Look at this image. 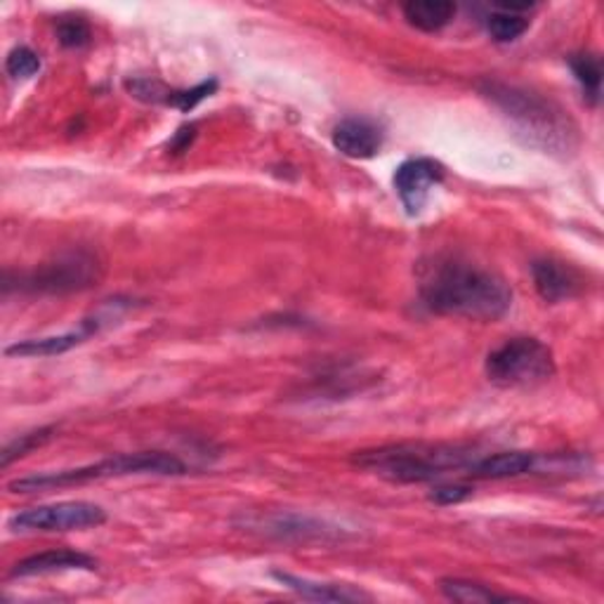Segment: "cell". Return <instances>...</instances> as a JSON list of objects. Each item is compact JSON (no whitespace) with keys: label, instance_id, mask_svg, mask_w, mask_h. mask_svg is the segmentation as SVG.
I'll list each match as a JSON object with an SVG mask.
<instances>
[{"label":"cell","instance_id":"ffe728a7","mask_svg":"<svg viewBox=\"0 0 604 604\" xmlns=\"http://www.w3.org/2000/svg\"><path fill=\"white\" fill-rule=\"evenodd\" d=\"M52 433H55L52 427H40V430H34V433L22 435L20 439H14L10 447L3 451V456H0V466L8 468L12 460L26 456L28 451L36 449V447H43V444H46L52 437Z\"/></svg>","mask_w":604,"mask_h":604},{"label":"cell","instance_id":"8fae6325","mask_svg":"<svg viewBox=\"0 0 604 604\" xmlns=\"http://www.w3.org/2000/svg\"><path fill=\"white\" fill-rule=\"evenodd\" d=\"M97 328H99L97 319H85V322L78 324V328L67 330V334H60V336L14 342V345H10V348H5V354L8 357H55V354H64L71 348H76V345L88 340L90 336H95Z\"/></svg>","mask_w":604,"mask_h":604},{"label":"cell","instance_id":"7402d4cb","mask_svg":"<svg viewBox=\"0 0 604 604\" xmlns=\"http://www.w3.org/2000/svg\"><path fill=\"white\" fill-rule=\"evenodd\" d=\"M5 71L12 78H28L40 71V57L32 48H14L8 55Z\"/></svg>","mask_w":604,"mask_h":604},{"label":"cell","instance_id":"6da1fadb","mask_svg":"<svg viewBox=\"0 0 604 604\" xmlns=\"http://www.w3.org/2000/svg\"><path fill=\"white\" fill-rule=\"evenodd\" d=\"M423 305L442 316L472 322H496L512 305L508 281L494 269L474 265L466 257H435L421 277Z\"/></svg>","mask_w":604,"mask_h":604},{"label":"cell","instance_id":"277c9868","mask_svg":"<svg viewBox=\"0 0 604 604\" xmlns=\"http://www.w3.org/2000/svg\"><path fill=\"white\" fill-rule=\"evenodd\" d=\"M186 466L178 456L166 451H137V454H121L99 463L60 470V472H43L32 474V478H22L8 484V492L12 494H32L46 492V488H62V486H78L99 480L111 478H128V474H184Z\"/></svg>","mask_w":604,"mask_h":604},{"label":"cell","instance_id":"7a4b0ae2","mask_svg":"<svg viewBox=\"0 0 604 604\" xmlns=\"http://www.w3.org/2000/svg\"><path fill=\"white\" fill-rule=\"evenodd\" d=\"M480 90L515 123L517 135H522L529 147L559 156H567L577 149V123L571 121L563 107H557L551 99L498 81L482 83Z\"/></svg>","mask_w":604,"mask_h":604},{"label":"cell","instance_id":"e0dca14e","mask_svg":"<svg viewBox=\"0 0 604 604\" xmlns=\"http://www.w3.org/2000/svg\"><path fill=\"white\" fill-rule=\"evenodd\" d=\"M569 67L573 76L583 85V93L597 102L600 85H602V64L595 55H571Z\"/></svg>","mask_w":604,"mask_h":604},{"label":"cell","instance_id":"603a6c76","mask_svg":"<svg viewBox=\"0 0 604 604\" xmlns=\"http://www.w3.org/2000/svg\"><path fill=\"white\" fill-rule=\"evenodd\" d=\"M57 38L64 48H83L90 43V26L81 17H64L57 24Z\"/></svg>","mask_w":604,"mask_h":604},{"label":"cell","instance_id":"d4e9b609","mask_svg":"<svg viewBox=\"0 0 604 604\" xmlns=\"http://www.w3.org/2000/svg\"><path fill=\"white\" fill-rule=\"evenodd\" d=\"M194 133H196V128H194V125H184L182 131L178 133L176 142H172V149H176V152H184L186 147H190V142L194 140Z\"/></svg>","mask_w":604,"mask_h":604},{"label":"cell","instance_id":"ba28073f","mask_svg":"<svg viewBox=\"0 0 604 604\" xmlns=\"http://www.w3.org/2000/svg\"><path fill=\"white\" fill-rule=\"evenodd\" d=\"M444 180V166L435 158H409L395 172V190L409 215H419L433 186Z\"/></svg>","mask_w":604,"mask_h":604},{"label":"cell","instance_id":"7c38bea8","mask_svg":"<svg viewBox=\"0 0 604 604\" xmlns=\"http://www.w3.org/2000/svg\"><path fill=\"white\" fill-rule=\"evenodd\" d=\"M97 559L76 553V551H46L22 559L12 567L10 577L12 579H24V577H38V573H55V571H69V569H95Z\"/></svg>","mask_w":604,"mask_h":604},{"label":"cell","instance_id":"5bb4252c","mask_svg":"<svg viewBox=\"0 0 604 604\" xmlns=\"http://www.w3.org/2000/svg\"><path fill=\"white\" fill-rule=\"evenodd\" d=\"M275 579L283 583L286 588H291L293 593L302 595L305 600H316V602H362L371 600L366 593L357 591L352 585H338V583H319L312 579H300L293 577V573H283L275 571Z\"/></svg>","mask_w":604,"mask_h":604},{"label":"cell","instance_id":"d6986e66","mask_svg":"<svg viewBox=\"0 0 604 604\" xmlns=\"http://www.w3.org/2000/svg\"><path fill=\"white\" fill-rule=\"evenodd\" d=\"M267 527H269L267 531H275V534H279V536H289V534H295L302 539L324 536V527L305 520V517H271Z\"/></svg>","mask_w":604,"mask_h":604},{"label":"cell","instance_id":"5b68a950","mask_svg":"<svg viewBox=\"0 0 604 604\" xmlns=\"http://www.w3.org/2000/svg\"><path fill=\"white\" fill-rule=\"evenodd\" d=\"M553 373V352L539 338H512L486 357V376L498 387H534Z\"/></svg>","mask_w":604,"mask_h":604},{"label":"cell","instance_id":"44dd1931","mask_svg":"<svg viewBox=\"0 0 604 604\" xmlns=\"http://www.w3.org/2000/svg\"><path fill=\"white\" fill-rule=\"evenodd\" d=\"M215 90H218V81H206V83H198L194 85V88L190 90H170L166 105L176 107L180 111H192L196 109V105L204 102V99H208Z\"/></svg>","mask_w":604,"mask_h":604},{"label":"cell","instance_id":"cb8c5ba5","mask_svg":"<svg viewBox=\"0 0 604 604\" xmlns=\"http://www.w3.org/2000/svg\"><path fill=\"white\" fill-rule=\"evenodd\" d=\"M468 496H472V486L470 484H442L437 486L433 494H430V500L437 503V506H456V503L466 500Z\"/></svg>","mask_w":604,"mask_h":604},{"label":"cell","instance_id":"ac0fdd59","mask_svg":"<svg viewBox=\"0 0 604 604\" xmlns=\"http://www.w3.org/2000/svg\"><path fill=\"white\" fill-rule=\"evenodd\" d=\"M486 28H488V34H492V38L496 43H512L527 32L529 20L524 17V14L498 10L494 14H488Z\"/></svg>","mask_w":604,"mask_h":604},{"label":"cell","instance_id":"52a82bcc","mask_svg":"<svg viewBox=\"0 0 604 604\" xmlns=\"http://www.w3.org/2000/svg\"><path fill=\"white\" fill-rule=\"evenodd\" d=\"M99 263L90 253H71L60 261L40 267L32 277L24 279V289L46 291V293H64L88 289L99 279Z\"/></svg>","mask_w":604,"mask_h":604},{"label":"cell","instance_id":"30bf717a","mask_svg":"<svg viewBox=\"0 0 604 604\" xmlns=\"http://www.w3.org/2000/svg\"><path fill=\"white\" fill-rule=\"evenodd\" d=\"M531 277H534L539 295L545 302H553V305L555 302L571 300L581 291V277L577 275V269L553 261V257H543V261L531 265Z\"/></svg>","mask_w":604,"mask_h":604},{"label":"cell","instance_id":"8992f818","mask_svg":"<svg viewBox=\"0 0 604 604\" xmlns=\"http://www.w3.org/2000/svg\"><path fill=\"white\" fill-rule=\"evenodd\" d=\"M107 522L102 506L88 500H62L52 506L28 508L8 520V529L14 534H32V531H74L90 529Z\"/></svg>","mask_w":604,"mask_h":604},{"label":"cell","instance_id":"3957f363","mask_svg":"<svg viewBox=\"0 0 604 604\" xmlns=\"http://www.w3.org/2000/svg\"><path fill=\"white\" fill-rule=\"evenodd\" d=\"M480 456L470 447L458 444H390V447L362 451L352 463L369 470L387 482L397 484H423L444 478L456 470H470Z\"/></svg>","mask_w":604,"mask_h":604},{"label":"cell","instance_id":"4fadbf2b","mask_svg":"<svg viewBox=\"0 0 604 604\" xmlns=\"http://www.w3.org/2000/svg\"><path fill=\"white\" fill-rule=\"evenodd\" d=\"M536 468V454L529 451H500L492 456H480L470 466L472 478L480 480H506V478H520L524 472H531Z\"/></svg>","mask_w":604,"mask_h":604},{"label":"cell","instance_id":"2e32d148","mask_svg":"<svg viewBox=\"0 0 604 604\" xmlns=\"http://www.w3.org/2000/svg\"><path fill=\"white\" fill-rule=\"evenodd\" d=\"M442 593L447 595L454 602H496V600H517L510 593H496L494 588H488L484 583H474V581H463V579H444L439 583Z\"/></svg>","mask_w":604,"mask_h":604},{"label":"cell","instance_id":"9a60e30c","mask_svg":"<svg viewBox=\"0 0 604 604\" xmlns=\"http://www.w3.org/2000/svg\"><path fill=\"white\" fill-rule=\"evenodd\" d=\"M407 22L425 34L442 32L456 17V5L449 0H409L401 8Z\"/></svg>","mask_w":604,"mask_h":604},{"label":"cell","instance_id":"9c48e42d","mask_svg":"<svg viewBox=\"0 0 604 604\" xmlns=\"http://www.w3.org/2000/svg\"><path fill=\"white\" fill-rule=\"evenodd\" d=\"M383 140V128L369 119H345L334 128V147L348 158H373Z\"/></svg>","mask_w":604,"mask_h":604}]
</instances>
